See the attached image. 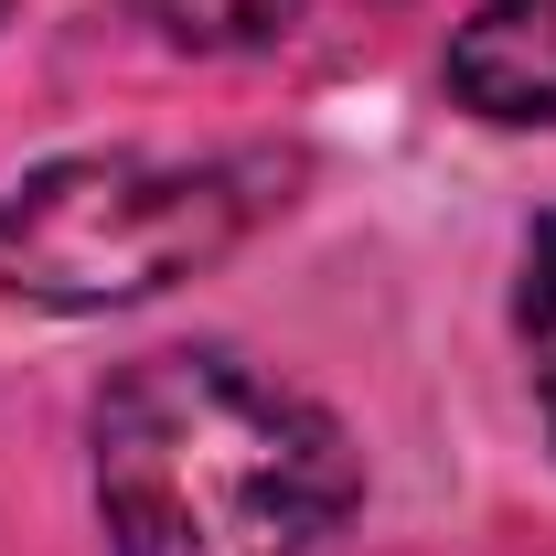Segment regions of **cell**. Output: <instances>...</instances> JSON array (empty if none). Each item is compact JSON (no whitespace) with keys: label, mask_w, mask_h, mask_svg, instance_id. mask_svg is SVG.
<instances>
[{"label":"cell","mask_w":556,"mask_h":556,"mask_svg":"<svg viewBox=\"0 0 556 556\" xmlns=\"http://www.w3.org/2000/svg\"><path fill=\"white\" fill-rule=\"evenodd\" d=\"M343 503V428L236 353H139L97 396V514L118 556H311Z\"/></svg>","instance_id":"cell-1"},{"label":"cell","mask_w":556,"mask_h":556,"mask_svg":"<svg viewBox=\"0 0 556 556\" xmlns=\"http://www.w3.org/2000/svg\"><path fill=\"white\" fill-rule=\"evenodd\" d=\"M257 214L268 161H150V150L43 161L0 204V289L43 311H129L214 268Z\"/></svg>","instance_id":"cell-2"},{"label":"cell","mask_w":556,"mask_h":556,"mask_svg":"<svg viewBox=\"0 0 556 556\" xmlns=\"http://www.w3.org/2000/svg\"><path fill=\"white\" fill-rule=\"evenodd\" d=\"M450 86L460 108L514 118V129L556 118V0H482L450 43Z\"/></svg>","instance_id":"cell-3"},{"label":"cell","mask_w":556,"mask_h":556,"mask_svg":"<svg viewBox=\"0 0 556 556\" xmlns=\"http://www.w3.org/2000/svg\"><path fill=\"white\" fill-rule=\"evenodd\" d=\"M139 22L182 54H247V43H278L300 0H129Z\"/></svg>","instance_id":"cell-4"},{"label":"cell","mask_w":556,"mask_h":556,"mask_svg":"<svg viewBox=\"0 0 556 556\" xmlns=\"http://www.w3.org/2000/svg\"><path fill=\"white\" fill-rule=\"evenodd\" d=\"M514 321H525V364H535V407L556 428V225L525 247V300H514Z\"/></svg>","instance_id":"cell-5"}]
</instances>
